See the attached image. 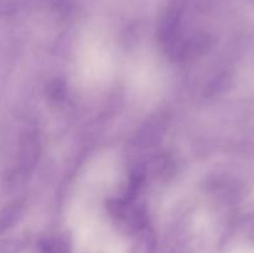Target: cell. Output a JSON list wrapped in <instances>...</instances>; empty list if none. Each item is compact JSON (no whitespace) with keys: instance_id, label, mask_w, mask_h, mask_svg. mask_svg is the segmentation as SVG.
I'll return each instance as SVG.
<instances>
[{"instance_id":"6da1fadb","label":"cell","mask_w":254,"mask_h":253,"mask_svg":"<svg viewBox=\"0 0 254 253\" xmlns=\"http://www.w3.org/2000/svg\"><path fill=\"white\" fill-rule=\"evenodd\" d=\"M40 253H71V242L64 236L47 238L40 246Z\"/></svg>"}]
</instances>
